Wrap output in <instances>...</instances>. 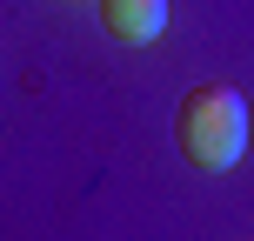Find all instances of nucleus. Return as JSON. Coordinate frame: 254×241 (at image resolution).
<instances>
[{
    "mask_svg": "<svg viewBox=\"0 0 254 241\" xmlns=\"http://www.w3.org/2000/svg\"><path fill=\"white\" fill-rule=\"evenodd\" d=\"M174 134H181V154H188L194 167L221 174V167H234L248 154V101L228 80H201V87L181 101Z\"/></svg>",
    "mask_w": 254,
    "mask_h": 241,
    "instance_id": "obj_1",
    "label": "nucleus"
},
{
    "mask_svg": "<svg viewBox=\"0 0 254 241\" xmlns=\"http://www.w3.org/2000/svg\"><path fill=\"white\" fill-rule=\"evenodd\" d=\"M101 27L127 47H147L167 34V0H101Z\"/></svg>",
    "mask_w": 254,
    "mask_h": 241,
    "instance_id": "obj_2",
    "label": "nucleus"
}]
</instances>
